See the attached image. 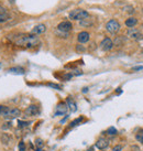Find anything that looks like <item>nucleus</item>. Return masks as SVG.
Wrapping results in <instances>:
<instances>
[{"label":"nucleus","mask_w":143,"mask_h":151,"mask_svg":"<svg viewBox=\"0 0 143 151\" xmlns=\"http://www.w3.org/2000/svg\"><path fill=\"white\" fill-rule=\"evenodd\" d=\"M14 43L19 46H24V48H34L40 44V39L35 36H19L14 39Z\"/></svg>","instance_id":"1"},{"label":"nucleus","mask_w":143,"mask_h":151,"mask_svg":"<svg viewBox=\"0 0 143 151\" xmlns=\"http://www.w3.org/2000/svg\"><path fill=\"white\" fill-rule=\"evenodd\" d=\"M69 19L72 20H75V21H82V20H84L86 18H88L89 17V13L86 11V10H83V9H75V10H73L69 12Z\"/></svg>","instance_id":"2"},{"label":"nucleus","mask_w":143,"mask_h":151,"mask_svg":"<svg viewBox=\"0 0 143 151\" xmlns=\"http://www.w3.org/2000/svg\"><path fill=\"white\" fill-rule=\"evenodd\" d=\"M106 30H107L110 34H116L120 30V23L117 21V20H114V19L109 20L107 22V24H106Z\"/></svg>","instance_id":"3"},{"label":"nucleus","mask_w":143,"mask_h":151,"mask_svg":"<svg viewBox=\"0 0 143 151\" xmlns=\"http://www.w3.org/2000/svg\"><path fill=\"white\" fill-rule=\"evenodd\" d=\"M21 115V110L19 108L15 107H9L7 110V113L3 115V118L6 119H13V118H17L18 116Z\"/></svg>","instance_id":"4"},{"label":"nucleus","mask_w":143,"mask_h":151,"mask_svg":"<svg viewBox=\"0 0 143 151\" xmlns=\"http://www.w3.org/2000/svg\"><path fill=\"white\" fill-rule=\"evenodd\" d=\"M72 29H73V24L69 21H62L57 26V30L61 32H65V33H68Z\"/></svg>","instance_id":"5"},{"label":"nucleus","mask_w":143,"mask_h":151,"mask_svg":"<svg viewBox=\"0 0 143 151\" xmlns=\"http://www.w3.org/2000/svg\"><path fill=\"white\" fill-rule=\"evenodd\" d=\"M100 48L104 51H110L114 48V41L110 38H105L100 43Z\"/></svg>","instance_id":"6"},{"label":"nucleus","mask_w":143,"mask_h":151,"mask_svg":"<svg viewBox=\"0 0 143 151\" xmlns=\"http://www.w3.org/2000/svg\"><path fill=\"white\" fill-rule=\"evenodd\" d=\"M68 110V106L67 104L64 103V101H61L58 105L56 106V110H55V116H61V115H65Z\"/></svg>","instance_id":"7"},{"label":"nucleus","mask_w":143,"mask_h":151,"mask_svg":"<svg viewBox=\"0 0 143 151\" xmlns=\"http://www.w3.org/2000/svg\"><path fill=\"white\" fill-rule=\"evenodd\" d=\"M127 36L130 38V39H133V40H139L141 36V32L140 30L136 29V28H129L128 31H127Z\"/></svg>","instance_id":"8"},{"label":"nucleus","mask_w":143,"mask_h":151,"mask_svg":"<svg viewBox=\"0 0 143 151\" xmlns=\"http://www.w3.org/2000/svg\"><path fill=\"white\" fill-rule=\"evenodd\" d=\"M39 113H40V109H39V107L36 105H30L24 110V114L27 116H36Z\"/></svg>","instance_id":"9"},{"label":"nucleus","mask_w":143,"mask_h":151,"mask_svg":"<svg viewBox=\"0 0 143 151\" xmlns=\"http://www.w3.org/2000/svg\"><path fill=\"white\" fill-rule=\"evenodd\" d=\"M45 30H46V27H45V24H37L35 26L33 29L31 30V34L32 36H40V34H42L45 32Z\"/></svg>","instance_id":"10"},{"label":"nucleus","mask_w":143,"mask_h":151,"mask_svg":"<svg viewBox=\"0 0 143 151\" xmlns=\"http://www.w3.org/2000/svg\"><path fill=\"white\" fill-rule=\"evenodd\" d=\"M89 39H90V34L87 31H82L77 36V41L79 43H87L89 41Z\"/></svg>","instance_id":"11"},{"label":"nucleus","mask_w":143,"mask_h":151,"mask_svg":"<svg viewBox=\"0 0 143 151\" xmlns=\"http://www.w3.org/2000/svg\"><path fill=\"white\" fill-rule=\"evenodd\" d=\"M96 147L99 150H105V149H107L108 147H109V140L106 139V138H100L96 142Z\"/></svg>","instance_id":"12"},{"label":"nucleus","mask_w":143,"mask_h":151,"mask_svg":"<svg viewBox=\"0 0 143 151\" xmlns=\"http://www.w3.org/2000/svg\"><path fill=\"white\" fill-rule=\"evenodd\" d=\"M126 26L128 27V28H133L134 26H136V23H138V19L134 18V17H130L128 18L127 20H126Z\"/></svg>","instance_id":"13"},{"label":"nucleus","mask_w":143,"mask_h":151,"mask_svg":"<svg viewBox=\"0 0 143 151\" xmlns=\"http://www.w3.org/2000/svg\"><path fill=\"white\" fill-rule=\"evenodd\" d=\"M66 104H67L68 108L71 109V111H76V110H77V106H76L75 101H73L71 97H67V99H66Z\"/></svg>","instance_id":"14"},{"label":"nucleus","mask_w":143,"mask_h":151,"mask_svg":"<svg viewBox=\"0 0 143 151\" xmlns=\"http://www.w3.org/2000/svg\"><path fill=\"white\" fill-rule=\"evenodd\" d=\"M9 72L14 73V74H24V68H22L20 66H17V67H11L9 70Z\"/></svg>","instance_id":"15"},{"label":"nucleus","mask_w":143,"mask_h":151,"mask_svg":"<svg viewBox=\"0 0 143 151\" xmlns=\"http://www.w3.org/2000/svg\"><path fill=\"white\" fill-rule=\"evenodd\" d=\"M93 24V21H90V19H89V17L88 18H86L84 20H82L80 21V26H83V27H90Z\"/></svg>","instance_id":"16"},{"label":"nucleus","mask_w":143,"mask_h":151,"mask_svg":"<svg viewBox=\"0 0 143 151\" xmlns=\"http://www.w3.org/2000/svg\"><path fill=\"white\" fill-rule=\"evenodd\" d=\"M106 134L109 135V136H116L118 134V130L116 129L114 127H109L107 129V131H106Z\"/></svg>","instance_id":"17"},{"label":"nucleus","mask_w":143,"mask_h":151,"mask_svg":"<svg viewBox=\"0 0 143 151\" xmlns=\"http://www.w3.org/2000/svg\"><path fill=\"white\" fill-rule=\"evenodd\" d=\"M8 20H10V15L8 13H0V23L7 22Z\"/></svg>","instance_id":"18"},{"label":"nucleus","mask_w":143,"mask_h":151,"mask_svg":"<svg viewBox=\"0 0 143 151\" xmlns=\"http://www.w3.org/2000/svg\"><path fill=\"white\" fill-rule=\"evenodd\" d=\"M126 41V39L124 38H121V36H118L117 39H116V41L114 42V45H117V46H120L123 44V42Z\"/></svg>","instance_id":"19"},{"label":"nucleus","mask_w":143,"mask_h":151,"mask_svg":"<svg viewBox=\"0 0 143 151\" xmlns=\"http://www.w3.org/2000/svg\"><path fill=\"white\" fill-rule=\"evenodd\" d=\"M1 141H2V144H8L10 142V136L7 135V134H3V135L1 136Z\"/></svg>","instance_id":"20"},{"label":"nucleus","mask_w":143,"mask_h":151,"mask_svg":"<svg viewBox=\"0 0 143 151\" xmlns=\"http://www.w3.org/2000/svg\"><path fill=\"white\" fill-rule=\"evenodd\" d=\"M83 120V117H79V118H76L75 120H73V121L69 123V127H74V126H77L79 122Z\"/></svg>","instance_id":"21"},{"label":"nucleus","mask_w":143,"mask_h":151,"mask_svg":"<svg viewBox=\"0 0 143 151\" xmlns=\"http://www.w3.org/2000/svg\"><path fill=\"white\" fill-rule=\"evenodd\" d=\"M8 106H5V105H0V116H2L3 117V115L7 113L8 110Z\"/></svg>","instance_id":"22"},{"label":"nucleus","mask_w":143,"mask_h":151,"mask_svg":"<svg viewBox=\"0 0 143 151\" xmlns=\"http://www.w3.org/2000/svg\"><path fill=\"white\" fill-rule=\"evenodd\" d=\"M136 139L139 141V142H142L143 144V134H141V132H140V134H138V135L136 136Z\"/></svg>","instance_id":"23"},{"label":"nucleus","mask_w":143,"mask_h":151,"mask_svg":"<svg viewBox=\"0 0 143 151\" xmlns=\"http://www.w3.org/2000/svg\"><path fill=\"white\" fill-rule=\"evenodd\" d=\"M19 151H25V144L23 141L19 142Z\"/></svg>","instance_id":"24"},{"label":"nucleus","mask_w":143,"mask_h":151,"mask_svg":"<svg viewBox=\"0 0 143 151\" xmlns=\"http://www.w3.org/2000/svg\"><path fill=\"white\" fill-rule=\"evenodd\" d=\"M35 144L36 146H37V147H39V148H41V147H43V140L42 139H39V138H37V139H36L35 140Z\"/></svg>","instance_id":"25"},{"label":"nucleus","mask_w":143,"mask_h":151,"mask_svg":"<svg viewBox=\"0 0 143 151\" xmlns=\"http://www.w3.org/2000/svg\"><path fill=\"white\" fill-rule=\"evenodd\" d=\"M30 125V122L28 121H19V127H21V128H23V127H27V126H29Z\"/></svg>","instance_id":"26"},{"label":"nucleus","mask_w":143,"mask_h":151,"mask_svg":"<svg viewBox=\"0 0 143 151\" xmlns=\"http://www.w3.org/2000/svg\"><path fill=\"white\" fill-rule=\"evenodd\" d=\"M122 150V146L120 144H117V146H114V148H112V151H121Z\"/></svg>","instance_id":"27"},{"label":"nucleus","mask_w":143,"mask_h":151,"mask_svg":"<svg viewBox=\"0 0 143 151\" xmlns=\"http://www.w3.org/2000/svg\"><path fill=\"white\" fill-rule=\"evenodd\" d=\"M76 50L78 51V52H84V51H85V48H84L83 45H80V44H78V45L76 46Z\"/></svg>","instance_id":"28"},{"label":"nucleus","mask_w":143,"mask_h":151,"mask_svg":"<svg viewBox=\"0 0 143 151\" xmlns=\"http://www.w3.org/2000/svg\"><path fill=\"white\" fill-rule=\"evenodd\" d=\"M0 13H7V9L0 5Z\"/></svg>","instance_id":"29"},{"label":"nucleus","mask_w":143,"mask_h":151,"mask_svg":"<svg viewBox=\"0 0 143 151\" xmlns=\"http://www.w3.org/2000/svg\"><path fill=\"white\" fill-rule=\"evenodd\" d=\"M47 85L51 87H53V88H56V89H61V86H58L56 84H52V83H50V84H47Z\"/></svg>","instance_id":"30"},{"label":"nucleus","mask_w":143,"mask_h":151,"mask_svg":"<svg viewBox=\"0 0 143 151\" xmlns=\"http://www.w3.org/2000/svg\"><path fill=\"white\" fill-rule=\"evenodd\" d=\"M141 70H143L142 65H141V66H136V67L132 68V71H141Z\"/></svg>","instance_id":"31"},{"label":"nucleus","mask_w":143,"mask_h":151,"mask_svg":"<svg viewBox=\"0 0 143 151\" xmlns=\"http://www.w3.org/2000/svg\"><path fill=\"white\" fill-rule=\"evenodd\" d=\"M120 92H121V88H118V89H117V94H119Z\"/></svg>","instance_id":"32"},{"label":"nucleus","mask_w":143,"mask_h":151,"mask_svg":"<svg viewBox=\"0 0 143 151\" xmlns=\"http://www.w3.org/2000/svg\"><path fill=\"white\" fill-rule=\"evenodd\" d=\"M35 151H44V150H43V149H41V148H37Z\"/></svg>","instance_id":"33"},{"label":"nucleus","mask_w":143,"mask_h":151,"mask_svg":"<svg viewBox=\"0 0 143 151\" xmlns=\"http://www.w3.org/2000/svg\"><path fill=\"white\" fill-rule=\"evenodd\" d=\"M87 91H88V88H84V91H83V92H84V93H87Z\"/></svg>","instance_id":"34"},{"label":"nucleus","mask_w":143,"mask_h":151,"mask_svg":"<svg viewBox=\"0 0 143 151\" xmlns=\"http://www.w3.org/2000/svg\"><path fill=\"white\" fill-rule=\"evenodd\" d=\"M10 2H11V3H12V2H14V0H10Z\"/></svg>","instance_id":"35"},{"label":"nucleus","mask_w":143,"mask_h":151,"mask_svg":"<svg viewBox=\"0 0 143 151\" xmlns=\"http://www.w3.org/2000/svg\"><path fill=\"white\" fill-rule=\"evenodd\" d=\"M142 13H143V9H142Z\"/></svg>","instance_id":"36"},{"label":"nucleus","mask_w":143,"mask_h":151,"mask_svg":"<svg viewBox=\"0 0 143 151\" xmlns=\"http://www.w3.org/2000/svg\"><path fill=\"white\" fill-rule=\"evenodd\" d=\"M101 151H104V150H101Z\"/></svg>","instance_id":"37"}]
</instances>
